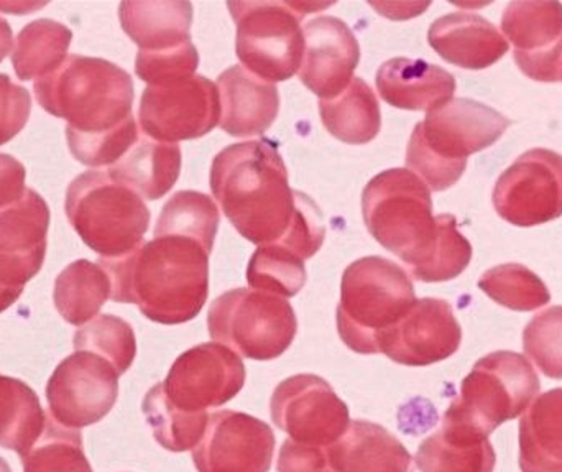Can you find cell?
<instances>
[{"label":"cell","instance_id":"obj_1","mask_svg":"<svg viewBox=\"0 0 562 472\" xmlns=\"http://www.w3.org/2000/svg\"><path fill=\"white\" fill-rule=\"evenodd\" d=\"M33 91L48 114L68 122L69 151L86 167H112L140 138L132 114L134 81L108 59L68 56L36 79Z\"/></svg>","mask_w":562,"mask_h":472},{"label":"cell","instance_id":"obj_27","mask_svg":"<svg viewBox=\"0 0 562 472\" xmlns=\"http://www.w3.org/2000/svg\"><path fill=\"white\" fill-rule=\"evenodd\" d=\"M415 461L419 472H494L497 457L487 437L442 420L419 445Z\"/></svg>","mask_w":562,"mask_h":472},{"label":"cell","instance_id":"obj_39","mask_svg":"<svg viewBox=\"0 0 562 472\" xmlns=\"http://www.w3.org/2000/svg\"><path fill=\"white\" fill-rule=\"evenodd\" d=\"M525 355L547 378L562 379V306L535 316L524 331Z\"/></svg>","mask_w":562,"mask_h":472},{"label":"cell","instance_id":"obj_20","mask_svg":"<svg viewBox=\"0 0 562 472\" xmlns=\"http://www.w3.org/2000/svg\"><path fill=\"white\" fill-rule=\"evenodd\" d=\"M300 79L319 99L339 95L353 79L360 46L352 30L336 16H317L303 25Z\"/></svg>","mask_w":562,"mask_h":472},{"label":"cell","instance_id":"obj_31","mask_svg":"<svg viewBox=\"0 0 562 472\" xmlns=\"http://www.w3.org/2000/svg\"><path fill=\"white\" fill-rule=\"evenodd\" d=\"M48 417L25 382L0 375V448L25 457L45 431Z\"/></svg>","mask_w":562,"mask_h":472},{"label":"cell","instance_id":"obj_6","mask_svg":"<svg viewBox=\"0 0 562 472\" xmlns=\"http://www.w3.org/2000/svg\"><path fill=\"white\" fill-rule=\"evenodd\" d=\"M408 272L383 257H363L347 267L337 305V331L357 355H379V336L415 305Z\"/></svg>","mask_w":562,"mask_h":472},{"label":"cell","instance_id":"obj_12","mask_svg":"<svg viewBox=\"0 0 562 472\" xmlns=\"http://www.w3.org/2000/svg\"><path fill=\"white\" fill-rule=\"evenodd\" d=\"M119 378L108 359L76 351L59 362L46 385L49 415L69 430L98 424L117 402Z\"/></svg>","mask_w":562,"mask_h":472},{"label":"cell","instance_id":"obj_16","mask_svg":"<svg viewBox=\"0 0 562 472\" xmlns=\"http://www.w3.org/2000/svg\"><path fill=\"white\" fill-rule=\"evenodd\" d=\"M276 443L266 422L240 412H214L193 450L194 467L198 472H269Z\"/></svg>","mask_w":562,"mask_h":472},{"label":"cell","instance_id":"obj_3","mask_svg":"<svg viewBox=\"0 0 562 472\" xmlns=\"http://www.w3.org/2000/svg\"><path fill=\"white\" fill-rule=\"evenodd\" d=\"M211 190L229 223L257 246L279 243L294 214V191L273 142L249 141L216 155Z\"/></svg>","mask_w":562,"mask_h":472},{"label":"cell","instance_id":"obj_9","mask_svg":"<svg viewBox=\"0 0 562 472\" xmlns=\"http://www.w3.org/2000/svg\"><path fill=\"white\" fill-rule=\"evenodd\" d=\"M207 328L214 342L243 358L272 361L293 345L297 322L294 310L281 296L236 289L214 300L207 313Z\"/></svg>","mask_w":562,"mask_h":472},{"label":"cell","instance_id":"obj_17","mask_svg":"<svg viewBox=\"0 0 562 472\" xmlns=\"http://www.w3.org/2000/svg\"><path fill=\"white\" fill-rule=\"evenodd\" d=\"M462 329L446 300H416L409 312L379 336V352L396 364L426 368L458 352Z\"/></svg>","mask_w":562,"mask_h":472},{"label":"cell","instance_id":"obj_8","mask_svg":"<svg viewBox=\"0 0 562 472\" xmlns=\"http://www.w3.org/2000/svg\"><path fill=\"white\" fill-rule=\"evenodd\" d=\"M540 389L537 371L525 356L492 352L462 381L461 394L442 420L488 438L505 422L524 415Z\"/></svg>","mask_w":562,"mask_h":472},{"label":"cell","instance_id":"obj_45","mask_svg":"<svg viewBox=\"0 0 562 472\" xmlns=\"http://www.w3.org/2000/svg\"><path fill=\"white\" fill-rule=\"evenodd\" d=\"M13 52V32L5 19L0 16V63Z\"/></svg>","mask_w":562,"mask_h":472},{"label":"cell","instance_id":"obj_14","mask_svg":"<svg viewBox=\"0 0 562 472\" xmlns=\"http://www.w3.org/2000/svg\"><path fill=\"white\" fill-rule=\"evenodd\" d=\"M272 420L296 443L330 447L350 425L349 407L319 375L284 379L270 401Z\"/></svg>","mask_w":562,"mask_h":472},{"label":"cell","instance_id":"obj_25","mask_svg":"<svg viewBox=\"0 0 562 472\" xmlns=\"http://www.w3.org/2000/svg\"><path fill=\"white\" fill-rule=\"evenodd\" d=\"M180 171V145L142 137L117 164L109 167L108 175L147 200H160L175 187Z\"/></svg>","mask_w":562,"mask_h":472},{"label":"cell","instance_id":"obj_35","mask_svg":"<svg viewBox=\"0 0 562 472\" xmlns=\"http://www.w3.org/2000/svg\"><path fill=\"white\" fill-rule=\"evenodd\" d=\"M479 289L514 312H535L551 302L543 280L521 263H504L487 270L479 280Z\"/></svg>","mask_w":562,"mask_h":472},{"label":"cell","instance_id":"obj_41","mask_svg":"<svg viewBox=\"0 0 562 472\" xmlns=\"http://www.w3.org/2000/svg\"><path fill=\"white\" fill-rule=\"evenodd\" d=\"M200 65L196 46L187 42L161 52H138L135 72L148 86H167L193 78Z\"/></svg>","mask_w":562,"mask_h":472},{"label":"cell","instance_id":"obj_37","mask_svg":"<svg viewBox=\"0 0 562 472\" xmlns=\"http://www.w3.org/2000/svg\"><path fill=\"white\" fill-rule=\"evenodd\" d=\"M76 351L92 352L108 359L119 375L125 374L137 356L134 329L114 315H98L75 333Z\"/></svg>","mask_w":562,"mask_h":472},{"label":"cell","instance_id":"obj_33","mask_svg":"<svg viewBox=\"0 0 562 472\" xmlns=\"http://www.w3.org/2000/svg\"><path fill=\"white\" fill-rule=\"evenodd\" d=\"M220 229V210L207 194L198 191H178L170 198L158 217L155 237L177 236L196 240L213 252Z\"/></svg>","mask_w":562,"mask_h":472},{"label":"cell","instance_id":"obj_19","mask_svg":"<svg viewBox=\"0 0 562 472\" xmlns=\"http://www.w3.org/2000/svg\"><path fill=\"white\" fill-rule=\"evenodd\" d=\"M48 227V204L30 188L19 203L0 210V289L23 293L26 283L38 276Z\"/></svg>","mask_w":562,"mask_h":472},{"label":"cell","instance_id":"obj_24","mask_svg":"<svg viewBox=\"0 0 562 472\" xmlns=\"http://www.w3.org/2000/svg\"><path fill=\"white\" fill-rule=\"evenodd\" d=\"M337 472H413V458L382 425L350 422L346 434L329 447Z\"/></svg>","mask_w":562,"mask_h":472},{"label":"cell","instance_id":"obj_23","mask_svg":"<svg viewBox=\"0 0 562 472\" xmlns=\"http://www.w3.org/2000/svg\"><path fill=\"white\" fill-rule=\"evenodd\" d=\"M375 82L386 104L408 111H435L456 92L454 76L423 59H389L376 71Z\"/></svg>","mask_w":562,"mask_h":472},{"label":"cell","instance_id":"obj_5","mask_svg":"<svg viewBox=\"0 0 562 472\" xmlns=\"http://www.w3.org/2000/svg\"><path fill=\"white\" fill-rule=\"evenodd\" d=\"M362 214L373 239L400 257L413 279H418L439 239L431 190L406 168L382 171L363 190Z\"/></svg>","mask_w":562,"mask_h":472},{"label":"cell","instance_id":"obj_30","mask_svg":"<svg viewBox=\"0 0 562 472\" xmlns=\"http://www.w3.org/2000/svg\"><path fill=\"white\" fill-rule=\"evenodd\" d=\"M108 272L99 263L81 259L69 263L55 282L53 302L61 318L72 326H85L99 315L111 299Z\"/></svg>","mask_w":562,"mask_h":472},{"label":"cell","instance_id":"obj_10","mask_svg":"<svg viewBox=\"0 0 562 472\" xmlns=\"http://www.w3.org/2000/svg\"><path fill=\"white\" fill-rule=\"evenodd\" d=\"M297 2H229L237 23L236 49L247 71L263 81L279 82L300 71L304 55L301 20L313 13Z\"/></svg>","mask_w":562,"mask_h":472},{"label":"cell","instance_id":"obj_32","mask_svg":"<svg viewBox=\"0 0 562 472\" xmlns=\"http://www.w3.org/2000/svg\"><path fill=\"white\" fill-rule=\"evenodd\" d=\"M72 32L55 20L40 19L25 25L16 36L12 65L20 81L52 75L68 58Z\"/></svg>","mask_w":562,"mask_h":472},{"label":"cell","instance_id":"obj_34","mask_svg":"<svg viewBox=\"0 0 562 472\" xmlns=\"http://www.w3.org/2000/svg\"><path fill=\"white\" fill-rule=\"evenodd\" d=\"M147 424L154 431L155 440L173 453H184V451L194 450L196 445L203 438L204 430L207 427L210 415L190 414V412L180 411L168 401L164 391V384H157L145 395L142 404Z\"/></svg>","mask_w":562,"mask_h":472},{"label":"cell","instance_id":"obj_43","mask_svg":"<svg viewBox=\"0 0 562 472\" xmlns=\"http://www.w3.org/2000/svg\"><path fill=\"white\" fill-rule=\"evenodd\" d=\"M279 472H337L330 463L329 447L296 443L286 440L281 447Z\"/></svg>","mask_w":562,"mask_h":472},{"label":"cell","instance_id":"obj_48","mask_svg":"<svg viewBox=\"0 0 562 472\" xmlns=\"http://www.w3.org/2000/svg\"><path fill=\"white\" fill-rule=\"evenodd\" d=\"M561 81H562V79H561Z\"/></svg>","mask_w":562,"mask_h":472},{"label":"cell","instance_id":"obj_36","mask_svg":"<svg viewBox=\"0 0 562 472\" xmlns=\"http://www.w3.org/2000/svg\"><path fill=\"white\" fill-rule=\"evenodd\" d=\"M306 277L304 260L279 243L259 246L247 267V282L254 290L281 299L297 295Z\"/></svg>","mask_w":562,"mask_h":472},{"label":"cell","instance_id":"obj_21","mask_svg":"<svg viewBox=\"0 0 562 472\" xmlns=\"http://www.w3.org/2000/svg\"><path fill=\"white\" fill-rule=\"evenodd\" d=\"M217 89L224 132L233 137H254L272 127L280 111L279 89L273 82L237 65L220 76Z\"/></svg>","mask_w":562,"mask_h":472},{"label":"cell","instance_id":"obj_38","mask_svg":"<svg viewBox=\"0 0 562 472\" xmlns=\"http://www.w3.org/2000/svg\"><path fill=\"white\" fill-rule=\"evenodd\" d=\"M23 472H92L79 430H69L46 420L45 431L32 450L22 457Z\"/></svg>","mask_w":562,"mask_h":472},{"label":"cell","instance_id":"obj_40","mask_svg":"<svg viewBox=\"0 0 562 472\" xmlns=\"http://www.w3.org/2000/svg\"><path fill=\"white\" fill-rule=\"evenodd\" d=\"M439 239L418 282H448L461 276L472 260V246L458 229V220L452 214H439Z\"/></svg>","mask_w":562,"mask_h":472},{"label":"cell","instance_id":"obj_42","mask_svg":"<svg viewBox=\"0 0 562 472\" xmlns=\"http://www.w3.org/2000/svg\"><path fill=\"white\" fill-rule=\"evenodd\" d=\"M326 236L317 204L306 194L294 191V214L286 233L279 244L296 254L300 259H311L321 249Z\"/></svg>","mask_w":562,"mask_h":472},{"label":"cell","instance_id":"obj_26","mask_svg":"<svg viewBox=\"0 0 562 472\" xmlns=\"http://www.w3.org/2000/svg\"><path fill=\"white\" fill-rule=\"evenodd\" d=\"M119 16L122 29L140 52H161L190 42V2H122Z\"/></svg>","mask_w":562,"mask_h":472},{"label":"cell","instance_id":"obj_47","mask_svg":"<svg viewBox=\"0 0 562 472\" xmlns=\"http://www.w3.org/2000/svg\"><path fill=\"white\" fill-rule=\"evenodd\" d=\"M0 472H12V470H10L9 463H7L3 458H0Z\"/></svg>","mask_w":562,"mask_h":472},{"label":"cell","instance_id":"obj_28","mask_svg":"<svg viewBox=\"0 0 562 472\" xmlns=\"http://www.w3.org/2000/svg\"><path fill=\"white\" fill-rule=\"evenodd\" d=\"M524 472H562V389L535 398L520 420Z\"/></svg>","mask_w":562,"mask_h":472},{"label":"cell","instance_id":"obj_13","mask_svg":"<svg viewBox=\"0 0 562 472\" xmlns=\"http://www.w3.org/2000/svg\"><path fill=\"white\" fill-rule=\"evenodd\" d=\"M498 216L518 227L540 226L562 216V155L533 148L502 173L494 190Z\"/></svg>","mask_w":562,"mask_h":472},{"label":"cell","instance_id":"obj_22","mask_svg":"<svg viewBox=\"0 0 562 472\" xmlns=\"http://www.w3.org/2000/svg\"><path fill=\"white\" fill-rule=\"evenodd\" d=\"M431 48L451 65L485 69L501 61L510 43L494 23L475 13H449L429 26Z\"/></svg>","mask_w":562,"mask_h":472},{"label":"cell","instance_id":"obj_15","mask_svg":"<svg viewBox=\"0 0 562 472\" xmlns=\"http://www.w3.org/2000/svg\"><path fill=\"white\" fill-rule=\"evenodd\" d=\"M243 359L221 342H206L183 352L164 384L168 401L190 414H203L233 401L246 384Z\"/></svg>","mask_w":562,"mask_h":472},{"label":"cell","instance_id":"obj_44","mask_svg":"<svg viewBox=\"0 0 562 472\" xmlns=\"http://www.w3.org/2000/svg\"><path fill=\"white\" fill-rule=\"evenodd\" d=\"M26 170L12 155L0 154V210L19 203L25 196Z\"/></svg>","mask_w":562,"mask_h":472},{"label":"cell","instance_id":"obj_46","mask_svg":"<svg viewBox=\"0 0 562 472\" xmlns=\"http://www.w3.org/2000/svg\"><path fill=\"white\" fill-rule=\"evenodd\" d=\"M22 296L20 292H10V290L0 289V313L9 310L10 306L15 305L16 300Z\"/></svg>","mask_w":562,"mask_h":472},{"label":"cell","instance_id":"obj_2","mask_svg":"<svg viewBox=\"0 0 562 472\" xmlns=\"http://www.w3.org/2000/svg\"><path fill=\"white\" fill-rule=\"evenodd\" d=\"M210 256L187 237H155L119 259H99L111 279V299L134 303L160 325L196 318L210 296Z\"/></svg>","mask_w":562,"mask_h":472},{"label":"cell","instance_id":"obj_4","mask_svg":"<svg viewBox=\"0 0 562 472\" xmlns=\"http://www.w3.org/2000/svg\"><path fill=\"white\" fill-rule=\"evenodd\" d=\"M501 112L472 99H452L416 124L406 167L431 191L454 187L472 154L492 147L510 127Z\"/></svg>","mask_w":562,"mask_h":472},{"label":"cell","instance_id":"obj_18","mask_svg":"<svg viewBox=\"0 0 562 472\" xmlns=\"http://www.w3.org/2000/svg\"><path fill=\"white\" fill-rule=\"evenodd\" d=\"M502 32L515 46L518 68L535 81L562 79V3L512 2Z\"/></svg>","mask_w":562,"mask_h":472},{"label":"cell","instance_id":"obj_11","mask_svg":"<svg viewBox=\"0 0 562 472\" xmlns=\"http://www.w3.org/2000/svg\"><path fill=\"white\" fill-rule=\"evenodd\" d=\"M138 121L145 137L164 144L203 137L221 122L220 89L206 76L147 86Z\"/></svg>","mask_w":562,"mask_h":472},{"label":"cell","instance_id":"obj_7","mask_svg":"<svg viewBox=\"0 0 562 472\" xmlns=\"http://www.w3.org/2000/svg\"><path fill=\"white\" fill-rule=\"evenodd\" d=\"M65 210L72 229L101 259L134 252L150 224V211L140 194L104 171L75 178L66 191Z\"/></svg>","mask_w":562,"mask_h":472},{"label":"cell","instance_id":"obj_29","mask_svg":"<svg viewBox=\"0 0 562 472\" xmlns=\"http://www.w3.org/2000/svg\"><path fill=\"white\" fill-rule=\"evenodd\" d=\"M319 114L326 131L344 144H369L382 127L375 92L362 78H353L336 98L319 99Z\"/></svg>","mask_w":562,"mask_h":472}]
</instances>
